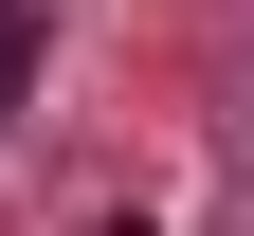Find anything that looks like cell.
<instances>
[{"label": "cell", "instance_id": "1", "mask_svg": "<svg viewBox=\"0 0 254 236\" xmlns=\"http://www.w3.org/2000/svg\"><path fill=\"white\" fill-rule=\"evenodd\" d=\"M18 73H37V18H18V0H0V91H18Z\"/></svg>", "mask_w": 254, "mask_h": 236}]
</instances>
